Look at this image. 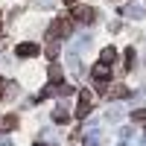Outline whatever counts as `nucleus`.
Segmentation results:
<instances>
[{
    "label": "nucleus",
    "mask_w": 146,
    "mask_h": 146,
    "mask_svg": "<svg viewBox=\"0 0 146 146\" xmlns=\"http://www.w3.org/2000/svg\"><path fill=\"white\" fill-rule=\"evenodd\" d=\"M94 108V96L88 91H82L79 94V108H76V117H88V111Z\"/></svg>",
    "instance_id": "obj_2"
},
{
    "label": "nucleus",
    "mask_w": 146,
    "mask_h": 146,
    "mask_svg": "<svg viewBox=\"0 0 146 146\" xmlns=\"http://www.w3.org/2000/svg\"><path fill=\"white\" fill-rule=\"evenodd\" d=\"M126 67H135V50H131V47L126 50Z\"/></svg>",
    "instance_id": "obj_11"
},
{
    "label": "nucleus",
    "mask_w": 146,
    "mask_h": 146,
    "mask_svg": "<svg viewBox=\"0 0 146 146\" xmlns=\"http://www.w3.org/2000/svg\"><path fill=\"white\" fill-rule=\"evenodd\" d=\"M47 56H58V44H50V47H47Z\"/></svg>",
    "instance_id": "obj_12"
},
{
    "label": "nucleus",
    "mask_w": 146,
    "mask_h": 146,
    "mask_svg": "<svg viewBox=\"0 0 146 146\" xmlns=\"http://www.w3.org/2000/svg\"><path fill=\"white\" fill-rule=\"evenodd\" d=\"M58 79H62V67L53 64V67H50V82H58Z\"/></svg>",
    "instance_id": "obj_10"
},
{
    "label": "nucleus",
    "mask_w": 146,
    "mask_h": 146,
    "mask_svg": "<svg viewBox=\"0 0 146 146\" xmlns=\"http://www.w3.org/2000/svg\"><path fill=\"white\" fill-rule=\"evenodd\" d=\"M131 117H135L137 123H140V120H146V111H143V108H140V111H135V114H131Z\"/></svg>",
    "instance_id": "obj_13"
},
{
    "label": "nucleus",
    "mask_w": 146,
    "mask_h": 146,
    "mask_svg": "<svg viewBox=\"0 0 146 146\" xmlns=\"http://www.w3.org/2000/svg\"><path fill=\"white\" fill-rule=\"evenodd\" d=\"M35 53H38V44H29V41L27 44H18V56L21 58H32Z\"/></svg>",
    "instance_id": "obj_4"
},
{
    "label": "nucleus",
    "mask_w": 146,
    "mask_h": 146,
    "mask_svg": "<svg viewBox=\"0 0 146 146\" xmlns=\"http://www.w3.org/2000/svg\"><path fill=\"white\" fill-rule=\"evenodd\" d=\"M67 32H70V21L56 18V21L50 23V29H47V41H58V38H64Z\"/></svg>",
    "instance_id": "obj_1"
},
{
    "label": "nucleus",
    "mask_w": 146,
    "mask_h": 146,
    "mask_svg": "<svg viewBox=\"0 0 146 146\" xmlns=\"http://www.w3.org/2000/svg\"><path fill=\"white\" fill-rule=\"evenodd\" d=\"M53 120H56V123H67V120H70V114L64 111V108H56V114H53Z\"/></svg>",
    "instance_id": "obj_8"
},
{
    "label": "nucleus",
    "mask_w": 146,
    "mask_h": 146,
    "mask_svg": "<svg viewBox=\"0 0 146 146\" xmlns=\"http://www.w3.org/2000/svg\"><path fill=\"white\" fill-rule=\"evenodd\" d=\"M0 29H3V27H0Z\"/></svg>",
    "instance_id": "obj_15"
},
{
    "label": "nucleus",
    "mask_w": 146,
    "mask_h": 146,
    "mask_svg": "<svg viewBox=\"0 0 146 146\" xmlns=\"http://www.w3.org/2000/svg\"><path fill=\"white\" fill-rule=\"evenodd\" d=\"M100 58H102V64H108V67H111V64H114V58H117V50H114V47H105Z\"/></svg>",
    "instance_id": "obj_6"
},
{
    "label": "nucleus",
    "mask_w": 146,
    "mask_h": 146,
    "mask_svg": "<svg viewBox=\"0 0 146 146\" xmlns=\"http://www.w3.org/2000/svg\"><path fill=\"white\" fill-rule=\"evenodd\" d=\"M94 15H96V12H94L91 6H79V9H73V18L82 21V23H91V21H94Z\"/></svg>",
    "instance_id": "obj_3"
},
{
    "label": "nucleus",
    "mask_w": 146,
    "mask_h": 146,
    "mask_svg": "<svg viewBox=\"0 0 146 146\" xmlns=\"http://www.w3.org/2000/svg\"><path fill=\"white\" fill-rule=\"evenodd\" d=\"M64 3H67V6H73V3H79V0H64Z\"/></svg>",
    "instance_id": "obj_14"
},
{
    "label": "nucleus",
    "mask_w": 146,
    "mask_h": 146,
    "mask_svg": "<svg viewBox=\"0 0 146 146\" xmlns=\"http://www.w3.org/2000/svg\"><path fill=\"white\" fill-rule=\"evenodd\" d=\"M111 96H117V100H123V96H129V88H126V85H114Z\"/></svg>",
    "instance_id": "obj_9"
},
{
    "label": "nucleus",
    "mask_w": 146,
    "mask_h": 146,
    "mask_svg": "<svg viewBox=\"0 0 146 146\" xmlns=\"http://www.w3.org/2000/svg\"><path fill=\"white\" fill-rule=\"evenodd\" d=\"M108 76H111V67H108V64H102V62H100V64L94 67V79H96V82H105Z\"/></svg>",
    "instance_id": "obj_5"
},
{
    "label": "nucleus",
    "mask_w": 146,
    "mask_h": 146,
    "mask_svg": "<svg viewBox=\"0 0 146 146\" xmlns=\"http://www.w3.org/2000/svg\"><path fill=\"white\" fill-rule=\"evenodd\" d=\"M15 126H18V117H15V114H9V117L3 120V123H0V129H3V131H12Z\"/></svg>",
    "instance_id": "obj_7"
}]
</instances>
